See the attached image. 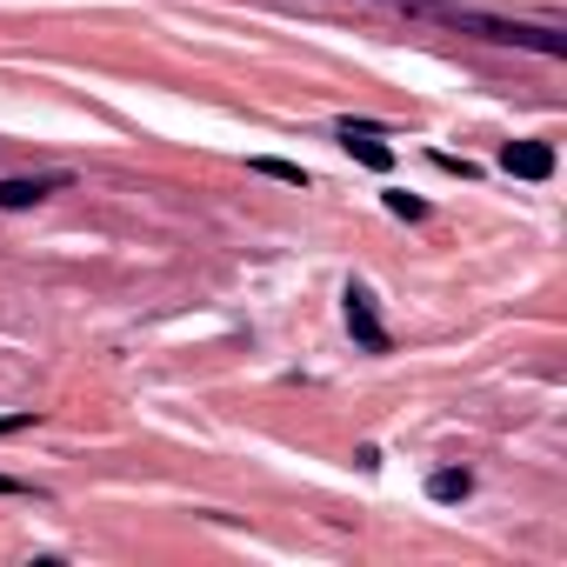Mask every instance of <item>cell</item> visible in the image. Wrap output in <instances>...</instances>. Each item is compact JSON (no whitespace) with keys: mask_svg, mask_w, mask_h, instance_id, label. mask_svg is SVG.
<instances>
[{"mask_svg":"<svg viewBox=\"0 0 567 567\" xmlns=\"http://www.w3.org/2000/svg\"><path fill=\"white\" fill-rule=\"evenodd\" d=\"M447 14H454V28H467V34H481V41L534 48V54H547V61L567 54V34H560V28H527V21H494V14H461V8H447Z\"/></svg>","mask_w":567,"mask_h":567,"instance_id":"obj_1","label":"cell"},{"mask_svg":"<svg viewBox=\"0 0 567 567\" xmlns=\"http://www.w3.org/2000/svg\"><path fill=\"white\" fill-rule=\"evenodd\" d=\"M348 334L368 348V354H388V328H381V315H374V295L361 288V280H348Z\"/></svg>","mask_w":567,"mask_h":567,"instance_id":"obj_2","label":"cell"},{"mask_svg":"<svg viewBox=\"0 0 567 567\" xmlns=\"http://www.w3.org/2000/svg\"><path fill=\"white\" fill-rule=\"evenodd\" d=\"M341 147H348L361 167H374V174H388V167H394V147L381 141V127H374V121H341Z\"/></svg>","mask_w":567,"mask_h":567,"instance_id":"obj_3","label":"cell"},{"mask_svg":"<svg viewBox=\"0 0 567 567\" xmlns=\"http://www.w3.org/2000/svg\"><path fill=\"white\" fill-rule=\"evenodd\" d=\"M68 174H14V181H0V214H21V207H41L48 194H61Z\"/></svg>","mask_w":567,"mask_h":567,"instance_id":"obj_4","label":"cell"},{"mask_svg":"<svg viewBox=\"0 0 567 567\" xmlns=\"http://www.w3.org/2000/svg\"><path fill=\"white\" fill-rule=\"evenodd\" d=\"M501 167H507L514 181H547V174H554V147H547V141H507V147H501Z\"/></svg>","mask_w":567,"mask_h":567,"instance_id":"obj_5","label":"cell"},{"mask_svg":"<svg viewBox=\"0 0 567 567\" xmlns=\"http://www.w3.org/2000/svg\"><path fill=\"white\" fill-rule=\"evenodd\" d=\"M427 494H434V501H467V494H474V474H467V467H441V474L427 481Z\"/></svg>","mask_w":567,"mask_h":567,"instance_id":"obj_6","label":"cell"},{"mask_svg":"<svg viewBox=\"0 0 567 567\" xmlns=\"http://www.w3.org/2000/svg\"><path fill=\"white\" fill-rule=\"evenodd\" d=\"M254 174H267V181H288V187H308V174H301L295 161H274V154H260V161H254Z\"/></svg>","mask_w":567,"mask_h":567,"instance_id":"obj_7","label":"cell"},{"mask_svg":"<svg viewBox=\"0 0 567 567\" xmlns=\"http://www.w3.org/2000/svg\"><path fill=\"white\" fill-rule=\"evenodd\" d=\"M388 214H401V220H427V200H414V194H388Z\"/></svg>","mask_w":567,"mask_h":567,"instance_id":"obj_8","label":"cell"},{"mask_svg":"<svg viewBox=\"0 0 567 567\" xmlns=\"http://www.w3.org/2000/svg\"><path fill=\"white\" fill-rule=\"evenodd\" d=\"M34 421H41V414H34V408H28V414H0V441H8V434H28V427H34Z\"/></svg>","mask_w":567,"mask_h":567,"instance_id":"obj_9","label":"cell"},{"mask_svg":"<svg viewBox=\"0 0 567 567\" xmlns=\"http://www.w3.org/2000/svg\"><path fill=\"white\" fill-rule=\"evenodd\" d=\"M434 167H441V174H461V181H474V161H454V154H434Z\"/></svg>","mask_w":567,"mask_h":567,"instance_id":"obj_10","label":"cell"},{"mask_svg":"<svg viewBox=\"0 0 567 567\" xmlns=\"http://www.w3.org/2000/svg\"><path fill=\"white\" fill-rule=\"evenodd\" d=\"M0 494H28V481H8V474H0Z\"/></svg>","mask_w":567,"mask_h":567,"instance_id":"obj_11","label":"cell"}]
</instances>
